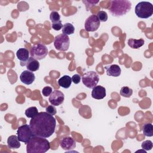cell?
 Listing matches in <instances>:
<instances>
[{"label": "cell", "instance_id": "3", "mask_svg": "<svg viewBox=\"0 0 153 153\" xmlns=\"http://www.w3.org/2000/svg\"><path fill=\"white\" fill-rule=\"evenodd\" d=\"M131 3L127 0H114L111 1L109 11L115 17H120L125 15L130 11Z\"/></svg>", "mask_w": 153, "mask_h": 153}, {"label": "cell", "instance_id": "20", "mask_svg": "<svg viewBox=\"0 0 153 153\" xmlns=\"http://www.w3.org/2000/svg\"><path fill=\"white\" fill-rule=\"evenodd\" d=\"M62 33L66 35L73 34L75 31V27L74 25L70 23H66L63 25L62 28Z\"/></svg>", "mask_w": 153, "mask_h": 153}, {"label": "cell", "instance_id": "9", "mask_svg": "<svg viewBox=\"0 0 153 153\" xmlns=\"http://www.w3.org/2000/svg\"><path fill=\"white\" fill-rule=\"evenodd\" d=\"M100 26V21L96 15L90 16L85 20L84 27L87 32H94Z\"/></svg>", "mask_w": 153, "mask_h": 153}, {"label": "cell", "instance_id": "5", "mask_svg": "<svg viewBox=\"0 0 153 153\" xmlns=\"http://www.w3.org/2000/svg\"><path fill=\"white\" fill-rule=\"evenodd\" d=\"M47 54L48 49L47 47L40 42L33 45L30 51V56L36 60H42L44 59Z\"/></svg>", "mask_w": 153, "mask_h": 153}, {"label": "cell", "instance_id": "30", "mask_svg": "<svg viewBox=\"0 0 153 153\" xmlns=\"http://www.w3.org/2000/svg\"><path fill=\"white\" fill-rule=\"evenodd\" d=\"M72 82L75 84H78L80 81H81V76L79 74H75L72 76Z\"/></svg>", "mask_w": 153, "mask_h": 153}, {"label": "cell", "instance_id": "7", "mask_svg": "<svg viewBox=\"0 0 153 153\" xmlns=\"http://www.w3.org/2000/svg\"><path fill=\"white\" fill-rule=\"evenodd\" d=\"M99 81V76L94 71H88L82 76V82L85 86L89 88H93L97 85Z\"/></svg>", "mask_w": 153, "mask_h": 153}, {"label": "cell", "instance_id": "6", "mask_svg": "<svg viewBox=\"0 0 153 153\" xmlns=\"http://www.w3.org/2000/svg\"><path fill=\"white\" fill-rule=\"evenodd\" d=\"M17 134L19 140L25 144H27L32 137L34 136L32 129L28 124H24L20 126L17 130Z\"/></svg>", "mask_w": 153, "mask_h": 153}, {"label": "cell", "instance_id": "24", "mask_svg": "<svg viewBox=\"0 0 153 153\" xmlns=\"http://www.w3.org/2000/svg\"><path fill=\"white\" fill-rule=\"evenodd\" d=\"M50 19L52 23H54V22H59V21L60 20V14H59L58 12H57L56 11H53L50 13Z\"/></svg>", "mask_w": 153, "mask_h": 153}, {"label": "cell", "instance_id": "22", "mask_svg": "<svg viewBox=\"0 0 153 153\" xmlns=\"http://www.w3.org/2000/svg\"><path fill=\"white\" fill-rule=\"evenodd\" d=\"M38 114V109L35 106H32L25 111V115L28 118H33Z\"/></svg>", "mask_w": 153, "mask_h": 153}, {"label": "cell", "instance_id": "4", "mask_svg": "<svg viewBox=\"0 0 153 153\" xmlns=\"http://www.w3.org/2000/svg\"><path fill=\"white\" fill-rule=\"evenodd\" d=\"M135 14L141 19H148L153 14V5L147 1H142L135 7Z\"/></svg>", "mask_w": 153, "mask_h": 153}, {"label": "cell", "instance_id": "11", "mask_svg": "<svg viewBox=\"0 0 153 153\" xmlns=\"http://www.w3.org/2000/svg\"><path fill=\"white\" fill-rule=\"evenodd\" d=\"M60 145L63 149L66 151H69L75 148L76 142L72 137L66 136L60 140Z\"/></svg>", "mask_w": 153, "mask_h": 153}, {"label": "cell", "instance_id": "27", "mask_svg": "<svg viewBox=\"0 0 153 153\" xmlns=\"http://www.w3.org/2000/svg\"><path fill=\"white\" fill-rule=\"evenodd\" d=\"M45 110L48 114H49L51 115H55L57 112L56 108H55V106L54 105H48L47 107H46Z\"/></svg>", "mask_w": 153, "mask_h": 153}, {"label": "cell", "instance_id": "29", "mask_svg": "<svg viewBox=\"0 0 153 153\" xmlns=\"http://www.w3.org/2000/svg\"><path fill=\"white\" fill-rule=\"evenodd\" d=\"M51 27L55 30H60L62 28V27H63L61 20H60L59 22H57L52 23Z\"/></svg>", "mask_w": 153, "mask_h": 153}, {"label": "cell", "instance_id": "18", "mask_svg": "<svg viewBox=\"0 0 153 153\" xmlns=\"http://www.w3.org/2000/svg\"><path fill=\"white\" fill-rule=\"evenodd\" d=\"M72 78L69 75H64L58 80V84L59 86L64 88H68L72 83Z\"/></svg>", "mask_w": 153, "mask_h": 153}, {"label": "cell", "instance_id": "17", "mask_svg": "<svg viewBox=\"0 0 153 153\" xmlns=\"http://www.w3.org/2000/svg\"><path fill=\"white\" fill-rule=\"evenodd\" d=\"M26 66L27 69L28 71H31V72H35L39 69V63L38 62V61L36 59L30 57H29V60H27Z\"/></svg>", "mask_w": 153, "mask_h": 153}, {"label": "cell", "instance_id": "1", "mask_svg": "<svg viewBox=\"0 0 153 153\" xmlns=\"http://www.w3.org/2000/svg\"><path fill=\"white\" fill-rule=\"evenodd\" d=\"M29 126L34 136L48 138L54 133L56 120L47 112H40L31 118Z\"/></svg>", "mask_w": 153, "mask_h": 153}, {"label": "cell", "instance_id": "2", "mask_svg": "<svg viewBox=\"0 0 153 153\" xmlns=\"http://www.w3.org/2000/svg\"><path fill=\"white\" fill-rule=\"evenodd\" d=\"M50 148V142L45 137L34 136L26 145L27 153H45Z\"/></svg>", "mask_w": 153, "mask_h": 153}, {"label": "cell", "instance_id": "23", "mask_svg": "<svg viewBox=\"0 0 153 153\" xmlns=\"http://www.w3.org/2000/svg\"><path fill=\"white\" fill-rule=\"evenodd\" d=\"M133 94V90L128 87H123L120 90V94L124 97H130Z\"/></svg>", "mask_w": 153, "mask_h": 153}, {"label": "cell", "instance_id": "12", "mask_svg": "<svg viewBox=\"0 0 153 153\" xmlns=\"http://www.w3.org/2000/svg\"><path fill=\"white\" fill-rule=\"evenodd\" d=\"M29 50L25 48H19L16 52V56L17 59L20 61L21 66L26 65L29 57Z\"/></svg>", "mask_w": 153, "mask_h": 153}, {"label": "cell", "instance_id": "15", "mask_svg": "<svg viewBox=\"0 0 153 153\" xmlns=\"http://www.w3.org/2000/svg\"><path fill=\"white\" fill-rule=\"evenodd\" d=\"M106 74L108 76L117 77L121 75V69L118 65H111L110 66H105Z\"/></svg>", "mask_w": 153, "mask_h": 153}, {"label": "cell", "instance_id": "26", "mask_svg": "<svg viewBox=\"0 0 153 153\" xmlns=\"http://www.w3.org/2000/svg\"><path fill=\"white\" fill-rule=\"evenodd\" d=\"M97 17L100 22H105L108 20V14L104 11H100L97 14Z\"/></svg>", "mask_w": 153, "mask_h": 153}, {"label": "cell", "instance_id": "21", "mask_svg": "<svg viewBox=\"0 0 153 153\" xmlns=\"http://www.w3.org/2000/svg\"><path fill=\"white\" fill-rule=\"evenodd\" d=\"M143 133L145 136L151 137L153 136V126L151 123H146L142 128Z\"/></svg>", "mask_w": 153, "mask_h": 153}, {"label": "cell", "instance_id": "8", "mask_svg": "<svg viewBox=\"0 0 153 153\" xmlns=\"http://www.w3.org/2000/svg\"><path fill=\"white\" fill-rule=\"evenodd\" d=\"M70 44V39L68 35L62 33L55 36L54 45L56 50L65 51L68 50Z\"/></svg>", "mask_w": 153, "mask_h": 153}, {"label": "cell", "instance_id": "28", "mask_svg": "<svg viewBox=\"0 0 153 153\" xmlns=\"http://www.w3.org/2000/svg\"><path fill=\"white\" fill-rule=\"evenodd\" d=\"M52 91H53V90H52L51 87H50L49 86H46L43 88V89L42 90V94H43V96L47 97L51 94Z\"/></svg>", "mask_w": 153, "mask_h": 153}, {"label": "cell", "instance_id": "19", "mask_svg": "<svg viewBox=\"0 0 153 153\" xmlns=\"http://www.w3.org/2000/svg\"><path fill=\"white\" fill-rule=\"evenodd\" d=\"M128 45L129 47H130L131 48L133 49H137L142 47L145 41L143 39H136L133 38H130L128 40Z\"/></svg>", "mask_w": 153, "mask_h": 153}, {"label": "cell", "instance_id": "14", "mask_svg": "<svg viewBox=\"0 0 153 153\" xmlns=\"http://www.w3.org/2000/svg\"><path fill=\"white\" fill-rule=\"evenodd\" d=\"M106 89L101 85H96L93 88L91 91V97L95 99L100 100L106 96Z\"/></svg>", "mask_w": 153, "mask_h": 153}, {"label": "cell", "instance_id": "25", "mask_svg": "<svg viewBox=\"0 0 153 153\" xmlns=\"http://www.w3.org/2000/svg\"><path fill=\"white\" fill-rule=\"evenodd\" d=\"M152 141L149 140H145V141H143L142 143V145H141V146H142V148L145 151H150L152 149Z\"/></svg>", "mask_w": 153, "mask_h": 153}, {"label": "cell", "instance_id": "16", "mask_svg": "<svg viewBox=\"0 0 153 153\" xmlns=\"http://www.w3.org/2000/svg\"><path fill=\"white\" fill-rule=\"evenodd\" d=\"M18 136L16 135L10 136L7 139V145L10 149H18L21 145Z\"/></svg>", "mask_w": 153, "mask_h": 153}, {"label": "cell", "instance_id": "10", "mask_svg": "<svg viewBox=\"0 0 153 153\" xmlns=\"http://www.w3.org/2000/svg\"><path fill=\"white\" fill-rule=\"evenodd\" d=\"M64 94L59 90H54L50 95L48 100L50 103L54 106H59L64 101Z\"/></svg>", "mask_w": 153, "mask_h": 153}, {"label": "cell", "instance_id": "13", "mask_svg": "<svg viewBox=\"0 0 153 153\" xmlns=\"http://www.w3.org/2000/svg\"><path fill=\"white\" fill-rule=\"evenodd\" d=\"M20 79L25 84L30 85L35 81V76L32 72L26 70L22 72L20 76Z\"/></svg>", "mask_w": 153, "mask_h": 153}]
</instances>
